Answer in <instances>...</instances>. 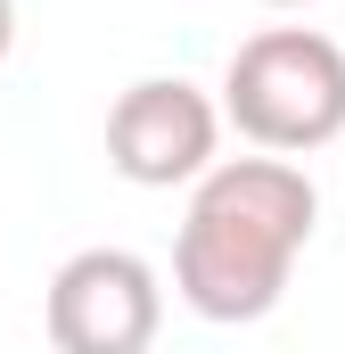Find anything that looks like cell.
Segmentation results:
<instances>
[{
	"label": "cell",
	"mask_w": 345,
	"mask_h": 354,
	"mask_svg": "<svg viewBox=\"0 0 345 354\" xmlns=\"http://www.w3.org/2000/svg\"><path fill=\"white\" fill-rule=\"evenodd\" d=\"M321 223V189L304 165L288 157H222L214 174L189 189L181 239H172V288L197 322H263L288 280L296 256L313 248Z\"/></svg>",
	"instance_id": "obj_1"
},
{
	"label": "cell",
	"mask_w": 345,
	"mask_h": 354,
	"mask_svg": "<svg viewBox=\"0 0 345 354\" xmlns=\"http://www.w3.org/2000/svg\"><path fill=\"white\" fill-rule=\"evenodd\" d=\"M222 124L263 157H313L345 132V41L321 25H263L222 66Z\"/></svg>",
	"instance_id": "obj_2"
},
{
	"label": "cell",
	"mask_w": 345,
	"mask_h": 354,
	"mask_svg": "<svg viewBox=\"0 0 345 354\" xmlns=\"http://www.w3.org/2000/svg\"><path fill=\"white\" fill-rule=\"evenodd\" d=\"M41 330L58 354H148L165 330V280L132 248H83L50 272Z\"/></svg>",
	"instance_id": "obj_3"
},
{
	"label": "cell",
	"mask_w": 345,
	"mask_h": 354,
	"mask_svg": "<svg viewBox=\"0 0 345 354\" xmlns=\"http://www.w3.org/2000/svg\"><path fill=\"white\" fill-rule=\"evenodd\" d=\"M222 99H206L181 75H140L107 107V165L132 189H197L222 157Z\"/></svg>",
	"instance_id": "obj_4"
},
{
	"label": "cell",
	"mask_w": 345,
	"mask_h": 354,
	"mask_svg": "<svg viewBox=\"0 0 345 354\" xmlns=\"http://www.w3.org/2000/svg\"><path fill=\"white\" fill-rule=\"evenodd\" d=\"M8 50H17V0H0V66H8Z\"/></svg>",
	"instance_id": "obj_5"
},
{
	"label": "cell",
	"mask_w": 345,
	"mask_h": 354,
	"mask_svg": "<svg viewBox=\"0 0 345 354\" xmlns=\"http://www.w3.org/2000/svg\"><path fill=\"white\" fill-rule=\"evenodd\" d=\"M263 8H304V0H263Z\"/></svg>",
	"instance_id": "obj_6"
}]
</instances>
